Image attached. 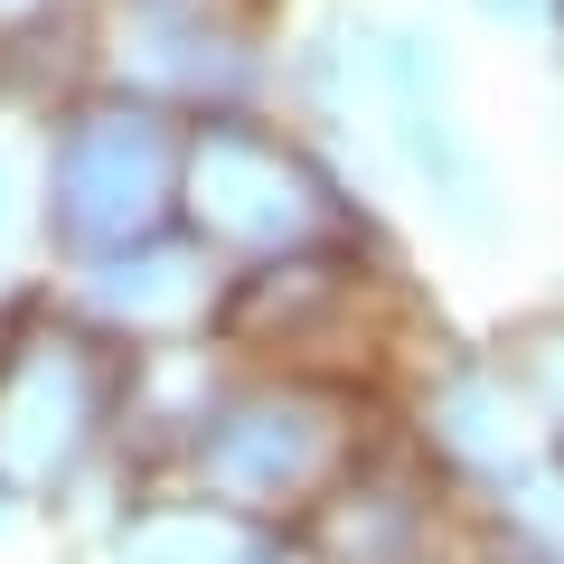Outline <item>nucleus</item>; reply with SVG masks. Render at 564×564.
Returning a JSON list of instances; mask_svg holds the SVG:
<instances>
[{
	"mask_svg": "<svg viewBox=\"0 0 564 564\" xmlns=\"http://www.w3.org/2000/svg\"><path fill=\"white\" fill-rule=\"evenodd\" d=\"M0 10H20V0H0Z\"/></svg>",
	"mask_w": 564,
	"mask_h": 564,
	"instance_id": "obj_1",
	"label": "nucleus"
}]
</instances>
